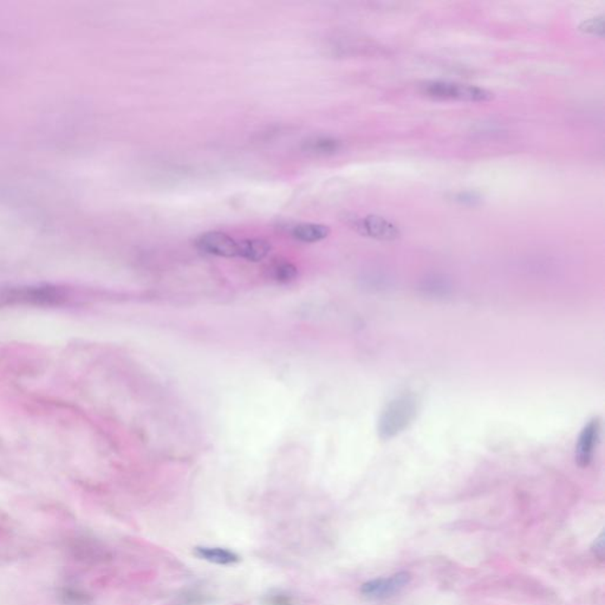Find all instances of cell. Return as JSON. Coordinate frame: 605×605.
Instances as JSON below:
<instances>
[{
    "mask_svg": "<svg viewBox=\"0 0 605 605\" xmlns=\"http://www.w3.org/2000/svg\"><path fill=\"white\" fill-rule=\"evenodd\" d=\"M195 245L201 252L211 256L223 258L238 256V241L219 231L202 233L195 240Z\"/></svg>",
    "mask_w": 605,
    "mask_h": 605,
    "instance_id": "277c9868",
    "label": "cell"
},
{
    "mask_svg": "<svg viewBox=\"0 0 605 605\" xmlns=\"http://www.w3.org/2000/svg\"><path fill=\"white\" fill-rule=\"evenodd\" d=\"M604 534H601L597 539H596L595 543H594V546H592V551H594V554L597 556V557L602 558L603 554H604Z\"/></svg>",
    "mask_w": 605,
    "mask_h": 605,
    "instance_id": "e0dca14e",
    "label": "cell"
},
{
    "mask_svg": "<svg viewBox=\"0 0 605 605\" xmlns=\"http://www.w3.org/2000/svg\"><path fill=\"white\" fill-rule=\"evenodd\" d=\"M260 603L263 605H298L297 601L290 592L278 590V589L270 590L263 595Z\"/></svg>",
    "mask_w": 605,
    "mask_h": 605,
    "instance_id": "7c38bea8",
    "label": "cell"
},
{
    "mask_svg": "<svg viewBox=\"0 0 605 605\" xmlns=\"http://www.w3.org/2000/svg\"><path fill=\"white\" fill-rule=\"evenodd\" d=\"M599 436H601V421L599 419H592L581 429V434L578 436L576 451H574L576 464L581 469H585L591 464L596 447L599 441Z\"/></svg>",
    "mask_w": 605,
    "mask_h": 605,
    "instance_id": "8992f818",
    "label": "cell"
},
{
    "mask_svg": "<svg viewBox=\"0 0 605 605\" xmlns=\"http://www.w3.org/2000/svg\"><path fill=\"white\" fill-rule=\"evenodd\" d=\"M195 557L216 565H234L241 561L239 554L224 547L196 546L193 550Z\"/></svg>",
    "mask_w": 605,
    "mask_h": 605,
    "instance_id": "52a82bcc",
    "label": "cell"
},
{
    "mask_svg": "<svg viewBox=\"0 0 605 605\" xmlns=\"http://www.w3.org/2000/svg\"><path fill=\"white\" fill-rule=\"evenodd\" d=\"M271 251V244L264 239H246L238 241V256L249 261L265 259Z\"/></svg>",
    "mask_w": 605,
    "mask_h": 605,
    "instance_id": "9c48e42d",
    "label": "cell"
},
{
    "mask_svg": "<svg viewBox=\"0 0 605 605\" xmlns=\"http://www.w3.org/2000/svg\"><path fill=\"white\" fill-rule=\"evenodd\" d=\"M61 596L64 599V603H69L71 605H84L89 602V596L86 595L84 592L79 591V590H74V589H65Z\"/></svg>",
    "mask_w": 605,
    "mask_h": 605,
    "instance_id": "9a60e30c",
    "label": "cell"
},
{
    "mask_svg": "<svg viewBox=\"0 0 605 605\" xmlns=\"http://www.w3.org/2000/svg\"><path fill=\"white\" fill-rule=\"evenodd\" d=\"M411 574L409 572H397L390 577L376 578V579L366 581L361 586V594L366 599H388L402 591L411 583Z\"/></svg>",
    "mask_w": 605,
    "mask_h": 605,
    "instance_id": "3957f363",
    "label": "cell"
},
{
    "mask_svg": "<svg viewBox=\"0 0 605 605\" xmlns=\"http://www.w3.org/2000/svg\"><path fill=\"white\" fill-rule=\"evenodd\" d=\"M351 226L359 234L382 241H393L401 234L399 227L383 216H366L356 219Z\"/></svg>",
    "mask_w": 605,
    "mask_h": 605,
    "instance_id": "5b68a950",
    "label": "cell"
},
{
    "mask_svg": "<svg viewBox=\"0 0 605 605\" xmlns=\"http://www.w3.org/2000/svg\"><path fill=\"white\" fill-rule=\"evenodd\" d=\"M420 401L413 393L401 394L388 402L379 419L377 433L382 440H390L406 431L416 419Z\"/></svg>",
    "mask_w": 605,
    "mask_h": 605,
    "instance_id": "6da1fadb",
    "label": "cell"
},
{
    "mask_svg": "<svg viewBox=\"0 0 605 605\" xmlns=\"http://www.w3.org/2000/svg\"><path fill=\"white\" fill-rule=\"evenodd\" d=\"M341 141L334 137L319 136L310 139L304 144V151L310 154L332 155L341 151Z\"/></svg>",
    "mask_w": 605,
    "mask_h": 605,
    "instance_id": "30bf717a",
    "label": "cell"
},
{
    "mask_svg": "<svg viewBox=\"0 0 605 605\" xmlns=\"http://www.w3.org/2000/svg\"><path fill=\"white\" fill-rule=\"evenodd\" d=\"M330 229L321 224L303 223L291 229V236L301 243H319L328 238Z\"/></svg>",
    "mask_w": 605,
    "mask_h": 605,
    "instance_id": "ba28073f",
    "label": "cell"
},
{
    "mask_svg": "<svg viewBox=\"0 0 605 605\" xmlns=\"http://www.w3.org/2000/svg\"><path fill=\"white\" fill-rule=\"evenodd\" d=\"M212 602V597L199 590H184L175 596L171 605H207Z\"/></svg>",
    "mask_w": 605,
    "mask_h": 605,
    "instance_id": "8fae6325",
    "label": "cell"
},
{
    "mask_svg": "<svg viewBox=\"0 0 605 605\" xmlns=\"http://www.w3.org/2000/svg\"><path fill=\"white\" fill-rule=\"evenodd\" d=\"M478 195L476 193H472V191H461V193H459L456 196H455V200L459 202H462V204H476L479 200Z\"/></svg>",
    "mask_w": 605,
    "mask_h": 605,
    "instance_id": "2e32d148",
    "label": "cell"
},
{
    "mask_svg": "<svg viewBox=\"0 0 605 605\" xmlns=\"http://www.w3.org/2000/svg\"><path fill=\"white\" fill-rule=\"evenodd\" d=\"M420 89L424 95L436 99L486 102L493 99V93L480 86L448 81H427L420 84Z\"/></svg>",
    "mask_w": 605,
    "mask_h": 605,
    "instance_id": "7a4b0ae2",
    "label": "cell"
},
{
    "mask_svg": "<svg viewBox=\"0 0 605 605\" xmlns=\"http://www.w3.org/2000/svg\"><path fill=\"white\" fill-rule=\"evenodd\" d=\"M579 30L585 32V34L603 37V34H604V17L599 16V17L590 18L588 21H583L579 26Z\"/></svg>",
    "mask_w": 605,
    "mask_h": 605,
    "instance_id": "5bb4252c",
    "label": "cell"
},
{
    "mask_svg": "<svg viewBox=\"0 0 605 605\" xmlns=\"http://www.w3.org/2000/svg\"><path fill=\"white\" fill-rule=\"evenodd\" d=\"M298 276L297 267L291 263H279L274 267V277L279 283H290Z\"/></svg>",
    "mask_w": 605,
    "mask_h": 605,
    "instance_id": "4fadbf2b",
    "label": "cell"
}]
</instances>
